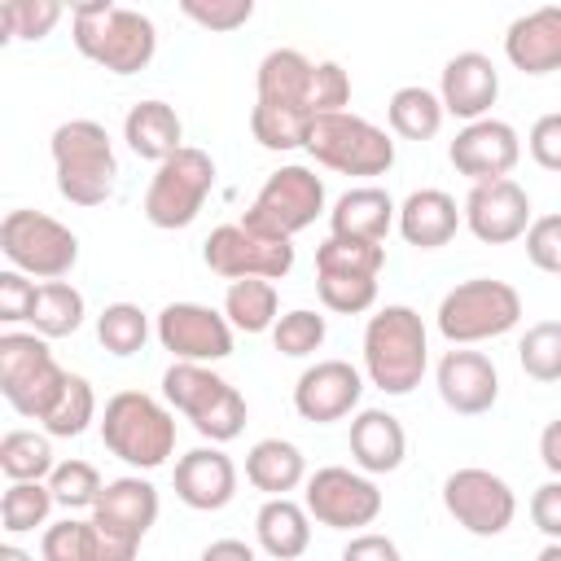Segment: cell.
<instances>
[{
	"label": "cell",
	"mask_w": 561,
	"mask_h": 561,
	"mask_svg": "<svg viewBox=\"0 0 561 561\" xmlns=\"http://www.w3.org/2000/svg\"><path fill=\"white\" fill-rule=\"evenodd\" d=\"M75 48L110 75H136L158 53V31L140 9L114 0H88L70 9Z\"/></svg>",
	"instance_id": "cell-1"
},
{
	"label": "cell",
	"mask_w": 561,
	"mask_h": 561,
	"mask_svg": "<svg viewBox=\"0 0 561 561\" xmlns=\"http://www.w3.org/2000/svg\"><path fill=\"white\" fill-rule=\"evenodd\" d=\"M425 364H430L425 320L412 307L390 302L377 316H368V324H364V377L377 390L412 394L425 377Z\"/></svg>",
	"instance_id": "cell-2"
},
{
	"label": "cell",
	"mask_w": 561,
	"mask_h": 561,
	"mask_svg": "<svg viewBox=\"0 0 561 561\" xmlns=\"http://www.w3.org/2000/svg\"><path fill=\"white\" fill-rule=\"evenodd\" d=\"M57 167V193L75 206H101L114 193L118 158L114 140L96 118H70L48 140Z\"/></svg>",
	"instance_id": "cell-3"
},
{
	"label": "cell",
	"mask_w": 561,
	"mask_h": 561,
	"mask_svg": "<svg viewBox=\"0 0 561 561\" xmlns=\"http://www.w3.org/2000/svg\"><path fill=\"white\" fill-rule=\"evenodd\" d=\"M101 443L131 469H158L175 451V416L145 390H118L101 412Z\"/></svg>",
	"instance_id": "cell-4"
},
{
	"label": "cell",
	"mask_w": 561,
	"mask_h": 561,
	"mask_svg": "<svg viewBox=\"0 0 561 561\" xmlns=\"http://www.w3.org/2000/svg\"><path fill=\"white\" fill-rule=\"evenodd\" d=\"M162 399L184 421H193V430L202 438H210L215 447L232 443L245 430V399H241V390L228 377H219L210 364H180L175 359L162 373Z\"/></svg>",
	"instance_id": "cell-5"
},
{
	"label": "cell",
	"mask_w": 561,
	"mask_h": 561,
	"mask_svg": "<svg viewBox=\"0 0 561 561\" xmlns=\"http://www.w3.org/2000/svg\"><path fill=\"white\" fill-rule=\"evenodd\" d=\"M66 368L53 359L48 337L39 333H0V394L4 403L26 416V421H44L53 412V403L66 390Z\"/></svg>",
	"instance_id": "cell-6"
},
{
	"label": "cell",
	"mask_w": 561,
	"mask_h": 561,
	"mask_svg": "<svg viewBox=\"0 0 561 561\" xmlns=\"http://www.w3.org/2000/svg\"><path fill=\"white\" fill-rule=\"evenodd\" d=\"M517 320H522V294L508 280H491V276L460 280L438 302V333L451 346L504 337L508 329H517Z\"/></svg>",
	"instance_id": "cell-7"
},
{
	"label": "cell",
	"mask_w": 561,
	"mask_h": 561,
	"mask_svg": "<svg viewBox=\"0 0 561 561\" xmlns=\"http://www.w3.org/2000/svg\"><path fill=\"white\" fill-rule=\"evenodd\" d=\"M324 210V180L311 167H280L263 180V188L254 193V202L245 206L241 224L259 237L272 241H294L302 228L316 224V215Z\"/></svg>",
	"instance_id": "cell-8"
},
{
	"label": "cell",
	"mask_w": 561,
	"mask_h": 561,
	"mask_svg": "<svg viewBox=\"0 0 561 561\" xmlns=\"http://www.w3.org/2000/svg\"><path fill=\"white\" fill-rule=\"evenodd\" d=\"M302 149H307L320 167L342 171V175H386V171L394 167V140H390L377 123H368V118H359V114H351V110H342V114H320V118L311 123Z\"/></svg>",
	"instance_id": "cell-9"
},
{
	"label": "cell",
	"mask_w": 561,
	"mask_h": 561,
	"mask_svg": "<svg viewBox=\"0 0 561 561\" xmlns=\"http://www.w3.org/2000/svg\"><path fill=\"white\" fill-rule=\"evenodd\" d=\"M0 250L13 272L61 280L79 263V237L44 210H9L0 219Z\"/></svg>",
	"instance_id": "cell-10"
},
{
	"label": "cell",
	"mask_w": 561,
	"mask_h": 561,
	"mask_svg": "<svg viewBox=\"0 0 561 561\" xmlns=\"http://www.w3.org/2000/svg\"><path fill=\"white\" fill-rule=\"evenodd\" d=\"M210 188H215V158L206 149L184 145L180 153L158 162V171L145 188V219L153 228H167V232L188 228L202 215Z\"/></svg>",
	"instance_id": "cell-11"
},
{
	"label": "cell",
	"mask_w": 561,
	"mask_h": 561,
	"mask_svg": "<svg viewBox=\"0 0 561 561\" xmlns=\"http://www.w3.org/2000/svg\"><path fill=\"white\" fill-rule=\"evenodd\" d=\"M443 508L451 513L456 526H465L469 535L478 539H495L513 526L517 517V495L513 486L491 473V469H478V465H465L456 473H447L443 482Z\"/></svg>",
	"instance_id": "cell-12"
},
{
	"label": "cell",
	"mask_w": 561,
	"mask_h": 561,
	"mask_svg": "<svg viewBox=\"0 0 561 561\" xmlns=\"http://www.w3.org/2000/svg\"><path fill=\"white\" fill-rule=\"evenodd\" d=\"M302 504L329 530H359V526H373L381 517V491H377V482L368 473H359V469H346V465L316 469L307 478Z\"/></svg>",
	"instance_id": "cell-13"
},
{
	"label": "cell",
	"mask_w": 561,
	"mask_h": 561,
	"mask_svg": "<svg viewBox=\"0 0 561 561\" xmlns=\"http://www.w3.org/2000/svg\"><path fill=\"white\" fill-rule=\"evenodd\" d=\"M202 259L215 276L224 280H250V276H263V280H280L294 272V241H272V237H259L250 232L245 224H219L206 245H202Z\"/></svg>",
	"instance_id": "cell-14"
},
{
	"label": "cell",
	"mask_w": 561,
	"mask_h": 561,
	"mask_svg": "<svg viewBox=\"0 0 561 561\" xmlns=\"http://www.w3.org/2000/svg\"><path fill=\"white\" fill-rule=\"evenodd\" d=\"M158 342L180 364H215L232 355V324L206 302H167L158 311Z\"/></svg>",
	"instance_id": "cell-15"
},
{
	"label": "cell",
	"mask_w": 561,
	"mask_h": 561,
	"mask_svg": "<svg viewBox=\"0 0 561 561\" xmlns=\"http://www.w3.org/2000/svg\"><path fill=\"white\" fill-rule=\"evenodd\" d=\"M447 158L473 184L508 180V171L522 158V136L504 118H478V123H465L456 131V140L447 145Z\"/></svg>",
	"instance_id": "cell-16"
},
{
	"label": "cell",
	"mask_w": 561,
	"mask_h": 561,
	"mask_svg": "<svg viewBox=\"0 0 561 561\" xmlns=\"http://www.w3.org/2000/svg\"><path fill=\"white\" fill-rule=\"evenodd\" d=\"M460 210H465V228L486 245H508L530 228V193L517 180L473 184Z\"/></svg>",
	"instance_id": "cell-17"
},
{
	"label": "cell",
	"mask_w": 561,
	"mask_h": 561,
	"mask_svg": "<svg viewBox=\"0 0 561 561\" xmlns=\"http://www.w3.org/2000/svg\"><path fill=\"white\" fill-rule=\"evenodd\" d=\"M359 394H364V377H359L355 364H346V359H316L294 381V412L302 421L329 425V421L351 416L359 408Z\"/></svg>",
	"instance_id": "cell-18"
},
{
	"label": "cell",
	"mask_w": 561,
	"mask_h": 561,
	"mask_svg": "<svg viewBox=\"0 0 561 561\" xmlns=\"http://www.w3.org/2000/svg\"><path fill=\"white\" fill-rule=\"evenodd\" d=\"M434 377H438V399L456 416H482L500 399V373H495L491 355H482V351L451 346L438 359V373Z\"/></svg>",
	"instance_id": "cell-19"
},
{
	"label": "cell",
	"mask_w": 561,
	"mask_h": 561,
	"mask_svg": "<svg viewBox=\"0 0 561 561\" xmlns=\"http://www.w3.org/2000/svg\"><path fill=\"white\" fill-rule=\"evenodd\" d=\"M320 61L302 57L298 48H272L259 61L254 88H259V105H280V110H298L307 118H320Z\"/></svg>",
	"instance_id": "cell-20"
},
{
	"label": "cell",
	"mask_w": 561,
	"mask_h": 561,
	"mask_svg": "<svg viewBox=\"0 0 561 561\" xmlns=\"http://www.w3.org/2000/svg\"><path fill=\"white\" fill-rule=\"evenodd\" d=\"M500 96V70L486 53H456L447 57L443 66V83H438V101L447 114L465 118V123H478V118H491V105Z\"/></svg>",
	"instance_id": "cell-21"
},
{
	"label": "cell",
	"mask_w": 561,
	"mask_h": 561,
	"mask_svg": "<svg viewBox=\"0 0 561 561\" xmlns=\"http://www.w3.org/2000/svg\"><path fill=\"white\" fill-rule=\"evenodd\" d=\"M171 482H175L180 504H188L197 513H219L237 495V465L215 443L210 447H193V451H184L175 460Z\"/></svg>",
	"instance_id": "cell-22"
},
{
	"label": "cell",
	"mask_w": 561,
	"mask_h": 561,
	"mask_svg": "<svg viewBox=\"0 0 561 561\" xmlns=\"http://www.w3.org/2000/svg\"><path fill=\"white\" fill-rule=\"evenodd\" d=\"M140 543L110 535L92 517H61L39 539V561H136Z\"/></svg>",
	"instance_id": "cell-23"
},
{
	"label": "cell",
	"mask_w": 561,
	"mask_h": 561,
	"mask_svg": "<svg viewBox=\"0 0 561 561\" xmlns=\"http://www.w3.org/2000/svg\"><path fill=\"white\" fill-rule=\"evenodd\" d=\"M504 57L522 75L561 70V4H543V9L513 18L504 31Z\"/></svg>",
	"instance_id": "cell-24"
},
{
	"label": "cell",
	"mask_w": 561,
	"mask_h": 561,
	"mask_svg": "<svg viewBox=\"0 0 561 561\" xmlns=\"http://www.w3.org/2000/svg\"><path fill=\"white\" fill-rule=\"evenodd\" d=\"M92 522L105 526L110 535H123V539H145L149 526L158 522V491L149 478L140 473H127V478H114L105 482L96 508H92Z\"/></svg>",
	"instance_id": "cell-25"
},
{
	"label": "cell",
	"mask_w": 561,
	"mask_h": 561,
	"mask_svg": "<svg viewBox=\"0 0 561 561\" xmlns=\"http://www.w3.org/2000/svg\"><path fill=\"white\" fill-rule=\"evenodd\" d=\"M394 224H399V237H403L408 245H416V250H438V245H447V241L456 237V228L465 224V210H460L456 197L443 193V188H416V193L403 197Z\"/></svg>",
	"instance_id": "cell-26"
},
{
	"label": "cell",
	"mask_w": 561,
	"mask_h": 561,
	"mask_svg": "<svg viewBox=\"0 0 561 561\" xmlns=\"http://www.w3.org/2000/svg\"><path fill=\"white\" fill-rule=\"evenodd\" d=\"M408 456V434L394 412L386 408H364L351 421V460L359 473H394Z\"/></svg>",
	"instance_id": "cell-27"
},
{
	"label": "cell",
	"mask_w": 561,
	"mask_h": 561,
	"mask_svg": "<svg viewBox=\"0 0 561 561\" xmlns=\"http://www.w3.org/2000/svg\"><path fill=\"white\" fill-rule=\"evenodd\" d=\"M399 219V206L390 202L386 188L377 184H359V188H346L333 210H329V232L333 237H355V241H386V232L394 228Z\"/></svg>",
	"instance_id": "cell-28"
},
{
	"label": "cell",
	"mask_w": 561,
	"mask_h": 561,
	"mask_svg": "<svg viewBox=\"0 0 561 561\" xmlns=\"http://www.w3.org/2000/svg\"><path fill=\"white\" fill-rule=\"evenodd\" d=\"M123 140L145 162H167L184 149V123L167 101H136L123 118Z\"/></svg>",
	"instance_id": "cell-29"
},
{
	"label": "cell",
	"mask_w": 561,
	"mask_h": 561,
	"mask_svg": "<svg viewBox=\"0 0 561 561\" xmlns=\"http://www.w3.org/2000/svg\"><path fill=\"white\" fill-rule=\"evenodd\" d=\"M254 539L272 561H298L311 548V513L307 504H294L289 495L263 500L254 513Z\"/></svg>",
	"instance_id": "cell-30"
},
{
	"label": "cell",
	"mask_w": 561,
	"mask_h": 561,
	"mask_svg": "<svg viewBox=\"0 0 561 561\" xmlns=\"http://www.w3.org/2000/svg\"><path fill=\"white\" fill-rule=\"evenodd\" d=\"M245 482L254 491H263L267 500L289 495L307 482V456L289 438H259L245 451Z\"/></svg>",
	"instance_id": "cell-31"
},
{
	"label": "cell",
	"mask_w": 561,
	"mask_h": 561,
	"mask_svg": "<svg viewBox=\"0 0 561 561\" xmlns=\"http://www.w3.org/2000/svg\"><path fill=\"white\" fill-rule=\"evenodd\" d=\"M276 285L263 280V276H250V280H232L228 294H224V316L237 333H272L276 329Z\"/></svg>",
	"instance_id": "cell-32"
},
{
	"label": "cell",
	"mask_w": 561,
	"mask_h": 561,
	"mask_svg": "<svg viewBox=\"0 0 561 561\" xmlns=\"http://www.w3.org/2000/svg\"><path fill=\"white\" fill-rule=\"evenodd\" d=\"M386 118H390V131L394 136H403V140H430V136H438L447 110H443L438 92H430L421 83H408V88H399L390 96Z\"/></svg>",
	"instance_id": "cell-33"
},
{
	"label": "cell",
	"mask_w": 561,
	"mask_h": 561,
	"mask_svg": "<svg viewBox=\"0 0 561 561\" xmlns=\"http://www.w3.org/2000/svg\"><path fill=\"white\" fill-rule=\"evenodd\" d=\"M0 469H4L9 482H48V473L57 469L48 434L9 430V434L0 438Z\"/></svg>",
	"instance_id": "cell-34"
},
{
	"label": "cell",
	"mask_w": 561,
	"mask_h": 561,
	"mask_svg": "<svg viewBox=\"0 0 561 561\" xmlns=\"http://www.w3.org/2000/svg\"><path fill=\"white\" fill-rule=\"evenodd\" d=\"M386 267V245L355 237H324L316 245V276H377Z\"/></svg>",
	"instance_id": "cell-35"
},
{
	"label": "cell",
	"mask_w": 561,
	"mask_h": 561,
	"mask_svg": "<svg viewBox=\"0 0 561 561\" xmlns=\"http://www.w3.org/2000/svg\"><path fill=\"white\" fill-rule=\"evenodd\" d=\"M88 307H83V294L66 280H44L39 285V298H35V311H31V324L39 337H70L79 324H83Z\"/></svg>",
	"instance_id": "cell-36"
},
{
	"label": "cell",
	"mask_w": 561,
	"mask_h": 561,
	"mask_svg": "<svg viewBox=\"0 0 561 561\" xmlns=\"http://www.w3.org/2000/svg\"><path fill=\"white\" fill-rule=\"evenodd\" d=\"M92 421H96V394H92V381L79 377V373H70L61 399L53 403V412H48L39 425H44L48 438H79Z\"/></svg>",
	"instance_id": "cell-37"
},
{
	"label": "cell",
	"mask_w": 561,
	"mask_h": 561,
	"mask_svg": "<svg viewBox=\"0 0 561 561\" xmlns=\"http://www.w3.org/2000/svg\"><path fill=\"white\" fill-rule=\"evenodd\" d=\"M53 504L57 500H53L48 482H9L4 495H0V526L9 535H26V530L48 522Z\"/></svg>",
	"instance_id": "cell-38"
},
{
	"label": "cell",
	"mask_w": 561,
	"mask_h": 561,
	"mask_svg": "<svg viewBox=\"0 0 561 561\" xmlns=\"http://www.w3.org/2000/svg\"><path fill=\"white\" fill-rule=\"evenodd\" d=\"M311 123H316V118H307V114H298V110H280V105H259V101H254V110H250V131H254V140H259L263 149H276V153L302 149Z\"/></svg>",
	"instance_id": "cell-39"
},
{
	"label": "cell",
	"mask_w": 561,
	"mask_h": 561,
	"mask_svg": "<svg viewBox=\"0 0 561 561\" xmlns=\"http://www.w3.org/2000/svg\"><path fill=\"white\" fill-rule=\"evenodd\" d=\"M522 373L535 381H561V320H539L517 342Z\"/></svg>",
	"instance_id": "cell-40"
},
{
	"label": "cell",
	"mask_w": 561,
	"mask_h": 561,
	"mask_svg": "<svg viewBox=\"0 0 561 561\" xmlns=\"http://www.w3.org/2000/svg\"><path fill=\"white\" fill-rule=\"evenodd\" d=\"M96 337L110 355H136L149 337V316L136 302H110L96 316Z\"/></svg>",
	"instance_id": "cell-41"
},
{
	"label": "cell",
	"mask_w": 561,
	"mask_h": 561,
	"mask_svg": "<svg viewBox=\"0 0 561 561\" xmlns=\"http://www.w3.org/2000/svg\"><path fill=\"white\" fill-rule=\"evenodd\" d=\"M48 491L61 508L79 513V508H96L105 482H101L96 465H88V460H57V469L48 473Z\"/></svg>",
	"instance_id": "cell-42"
},
{
	"label": "cell",
	"mask_w": 561,
	"mask_h": 561,
	"mask_svg": "<svg viewBox=\"0 0 561 561\" xmlns=\"http://www.w3.org/2000/svg\"><path fill=\"white\" fill-rule=\"evenodd\" d=\"M324 333H329V324H324L320 311L294 307V311H285V316L276 320L272 346H276L280 355H289V359H302V355H316V351L324 346Z\"/></svg>",
	"instance_id": "cell-43"
},
{
	"label": "cell",
	"mask_w": 561,
	"mask_h": 561,
	"mask_svg": "<svg viewBox=\"0 0 561 561\" xmlns=\"http://www.w3.org/2000/svg\"><path fill=\"white\" fill-rule=\"evenodd\" d=\"M61 13L66 9L57 0H4L0 31H4V39H44L61 22Z\"/></svg>",
	"instance_id": "cell-44"
},
{
	"label": "cell",
	"mask_w": 561,
	"mask_h": 561,
	"mask_svg": "<svg viewBox=\"0 0 561 561\" xmlns=\"http://www.w3.org/2000/svg\"><path fill=\"white\" fill-rule=\"evenodd\" d=\"M316 294L337 316H359L377 302V276H316Z\"/></svg>",
	"instance_id": "cell-45"
},
{
	"label": "cell",
	"mask_w": 561,
	"mask_h": 561,
	"mask_svg": "<svg viewBox=\"0 0 561 561\" xmlns=\"http://www.w3.org/2000/svg\"><path fill=\"white\" fill-rule=\"evenodd\" d=\"M180 13L206 31H237L254 18V0H180Z\"/></svg>",
	"instance_id": "cell-46"
},
{
	"label": "cell",
	"mask_w": 561,
	"mask_h": 561,
	"mask_svg": "<svg viewBox=\"0 0 561 561\" xmlns=\"http://www.w3.org/2000/svg\"><path fill=\"white\" fill-rule=\"evenodd\" d=\"M526 259L548 272V276H561V215H539L530 219L526 228Z\"/></svg>",
	"instance_id": "cell-47"
},
{
	"label": "cell",
	"mask_w": 561,
	"mask_h": 561,
	"mask_svg": "<svg viewBox=\"0 0 561 561\" xmlns=\"http://www.w3.org/2000/svg\"><path fill=\"white\" fill-rule=\"evenodd\" d=\"M35 298H39V285L26 280L22 272H0V320L4 324H18V320H31L35 311Z\"/></svg>",
	"instance_id": "cell-48"
},
{
	"label": "cell",
	"mask_w": 561,
	"mask_h": 561,
	"mask_svg": "<svg viewBox=\"0 0 561 561\" xmlns=\"http://www.w3.org/2000/svg\"><path fill=\"white\" fill-rule=\"evenodd\" d=\"M526 149H530V158H535L543 171H561V110L535 118V127H530V136H526Z\"/></svg>",
	"instance_id": "cell-49"
},
{
	"label": "cell",
	"mask_w": 561,
	"mask_h": 561,
	"mask_svg": "<svg viewBox=\"0 0 561 561\" xmlns=\"http://www.w3.org/2000/svg\"><path fill=\"white\" fill-rule=\"evenodd\" d=\"M530 522H535L552 543H561V478L535 486V495H530Z\"/></svg>",
	"instance_id": "cell-50"
},
{
	"label": "cell",
	"mask_w": 561,
	"mask_h": 561,
	"mask_svg": "<svg viewBox=\"0 0 561 561\" xmlns=\"http://www.w3.org/2000/svg\"><path fill=\"white\" fill-rule=\"evenodd\" d=\"M342 561H403V557H399V543H394L390 535L359 530V535L342 548Z\"/></svg>",
	"instance_id": "cell-51"
},
{
	"label": "cell",
	"mask_w": 561,
	"mask_h": 561,
	"mask_svg": "<svg viewBox=\"0 0 561 561\" xmlns=\"http://www.w3.org/2000/svg\"><path fill=\"white\" fill-rule=\"evenodd\" d=\"M197 561H259V557H254V548L245 539H215V543L202 548Z\"/></svg>",
	"instance_id": "cell-52"
},
{
	"label": "cell",
	"mask_w": 561,
	"mask_h": 561,
	"mask_svg": "<svg viewBox=\"0 0 561 561\" xmlns=\"http://www.w3.org/2000/svg\"><path fill=\"white\" fill-rule=\"evenodd\" d=\"M539 460H543V469L552 478H561V416L543 425V434H539Z\"/></svg>",
	"instance_id": "cell-53"
},
{
	"label": "cell",
	"mask_w": 561,
	"mask_h": 561,
	"mask_svg": "<svg viewBox=\"0 0 561 561\" xmlns=\"http://www.w3.org/2000/svg\"><path fill=\"white\" fill-rule=\"evenodd\" d=\"M0 561H35L26 548H18V543H0Z\"/></svg>",
	"instance_id": "cell-54"
},
{
	"label": "cell",
	"mask_w": 561,
	"mask_h": 561,
	"mask_svg": "<svg viewBox=\"0 0 561 561\" xmlns=\"http://www.w3.org/2000/svg\"><path fill=\"white\" fill-rule=\"evenodd\" d=\"M535 561H561V543H548V548H539V557Z\"/></svg>",
	"instance_id": "cell-55"
}]
</instances>
